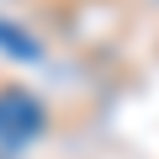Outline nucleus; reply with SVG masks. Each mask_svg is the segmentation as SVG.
<instances>
[{
    "instance_id": "nucleus-1",
    "label": "nucleus",
    "mask_w": 159,
    "mask_h": 159,
    "mask_svg": "<svg viewBox=\"0 0 159 159\" xmlns=\"http://www.w3.org/2000/svg\"><path fill=\"white\" fill-rule=\"evenodd\" d=\"M37 133H43V106L27 90H0V143H6V148H21Z\"/></svg>"
}]
</instances>
